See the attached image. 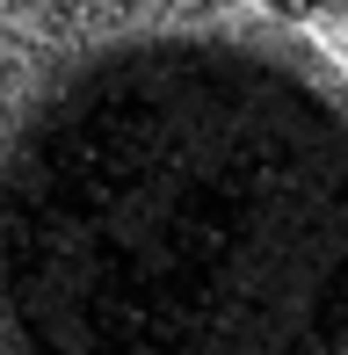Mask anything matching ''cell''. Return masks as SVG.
<instances>
[{
    "label": "cell",
    "instance_id": "obj_1",
    "mask_svg": "<svg viewBox=\"0 0 348 355\" xmlns=\"http://www.w3.org/2000/svg\"><path fill=\"white\" fill-rule=\"evenodd\" d=\"M0 355H348L327 44L254 0H8Z\"/></svg>",
    "mask_w": 348,
    "mask_h": 355
},
{
    "label": "cell",
    "instance_id": "obj_2",
    "mask_svg": "<svg viewBox=\"0 0 348 355\" xmlns=\"http://www.w3.org/2000/svg\"><path fill=\"white\" fill-rule=\"evenodd\" d=\"M261 15H276V22L290 29H327V22H348V0H254Z\"/></svg>",
    "mask_w": 348,
    "mask_h": 355
}]
</instances>
